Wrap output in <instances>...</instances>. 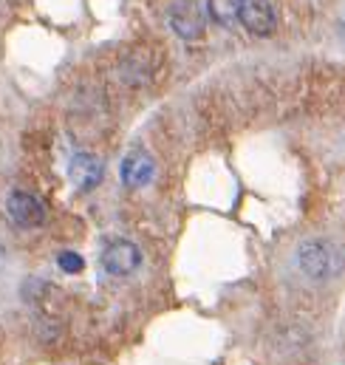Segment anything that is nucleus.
Wrapping results in <instances>:
<instances>
[{
    "label": "nucleus",
    "instance_id": "nucleus-1",
    "mask_svg": "<svg viewBox=\"0 0 345 365\" xmlns=\"http://www.w3.org/2000/svg\"><path fill=\"white\" fill-rule=\"evenodd\" d=\"M294 261H297V269L309 280H331L343 272L345 267L340 247H334L331 241H320V238L303 241L294 252Z\"/></svg>",
    "mask_w": 345,
    "mask_h": 365
},
{
    "label": "nucleus",
    "instance_id": "nucleus-2",
    "mask_svg": "<svg viewBox=\"0 0 345 365\" xmlns=\"http://www.w3.org/2000/svg\"><path fill=\"white\" fill-rule=\"evenodd\" d=\"M6 215L20 230H37L46 224V204L26 190H14L6 198Z\"/></svg>",
    "mask_w": 345,
    "mask_h": 365
},
{
    "label": "nucleus",
    "instance_id": "nucleus-3",
    "mask_svg": "<svg viewBox=\"0 0 345 365\" xmlns=\"http://www.w3.org/2000/svg\"><path fill=\"white\" fill-rule=\"evenodd\" d=\"M102 267L113 277H128L142 267V252L133 241H113L102 252Z\"/></svg>",
    "mask_w": 345,
    "mask_h": 365
},
{
    "label": "nucleus",
    "instance_id": "nucleus-4",
    "mask_svg": "<svg viewBox=\"0 0 345 365\" xmlns=\"http://www.w3.org/2000/svg\"><path fill=\"white\" fill-rule=\"evenodd\" d=\"M153 173H156V162L153 156L145 150V148H133L125 153L122 165H119V176L122 184L130 187V190H139V187H148L153 182Z\"/></svg>",
    "mask_w": 345,
    "mask_h": 365
},
{
    "label": "nucleus",
    "instance_id": "nucleus-5",
    "mask_svg": "<svg viewBox=\"0 0 345 365\" xmlns=\"http://www.w3.org/2000/svg\"><path fill=\"white\" fill-rule=\"evenodd\" d=\"M238 20L255 37H269L274 31V26H277V14H274L272 0H244Z\"/></svg>",
    "mask_w": 345,
    "mask_h": 365
},
{
    "label": "nucleus",
    "instance_id": "nucleus-6",
    "mask_svg": "<svg viewBox=\"0 0 345 365\" xmlns=\"http://www.w3.org/2000/svg\"><path fill=\"white\" fill-rule=\"evenodd\" d=\"M168 20H170L172 31H175L178 37H184V40H195V37H201V31H204L201 9H198L192 0H178V3H172Z\"/></svg>",
    "mask_w": 345,
    "mask_h": 365
},
{
    "label": "nucleus",
    "instance_id": "nucleus-7",
    "mask_svg": "<svg viewBox=\"0 0 345 365\" xmlns=\"http://www.w3.org/2000/svg\"><path fill=\"white\" fill-rule=\"evenodd\" d=\"M102 176H105V168H102V159H96V156H91V153H77V156H71V162H68V179L71 184L77 187V190H93L96 184L102 182Z\"/></svg>",
    "mask_w": 345,
    "mask_h": 365
},
{
    "label": "nucleus",
    "instance_id": "nucleus-8",
    "mask_svg": "<svg viewBox=\"0 0 345 365\" xmlns=\"http://www.w3.org/2000/svg\"><path fill=\"white\" fill-rule=\"evenodd\" d=\"M241 6H244V0H207V11L221 29H232L238 23Z\"/></svg>",
    "mask_w": 345,
    "mask_h": 365
},
{
    "label": "nucleus",
    "instance_id": "nucleus-9",
    "mask_svg": "<svg viewBox=\"0 0 345 365\" xmlns=\"http://www.w3.org/2000/svg\"><path fill=\"white\" fill-rule=\"evenodd\" d=\"M57 267H60L66 274H80L83 269H86V261H83V255H80V252L66 250V252H60V255H57Z\"/></svg>",
    "mask_w": 345,
    "mask_h": 365
},
{
    "label": "nucleus",
    "instance_id": "nucleus-10",
    "mask_svg": "<svg viewBox=\"0 0 345 365\" xmlns=\"http://www.w3.org/2000/svg\"><path fill=\"white\" fill-rule=\"evenodd\" d=\"M3 264H6V247L0 244V269H3Z\"/></svg>",
    "mask_w": 345,
    "mask_h": 365
}]
</instances>
